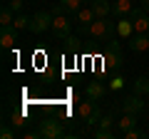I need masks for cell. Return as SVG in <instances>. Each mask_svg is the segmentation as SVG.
I'll return each mask as SVG.
<instances>
[{
    "instance_id": "14",
    "label": "cell",
    "mask_w": 149,
    "mask_h": 139,
    "mask_svg": "<svg viewBox=\"0 0 149 139\" xmlns=\"http://www.w3.org/2000/svg\"><path fill=\"white\" fill-rule=\"evenodd\" d=\"M104 95H107V87L102 85V82H90V85H87V97H90V99L100 102Z\"/></svg>"
},
{
    "instance_id": "4",
    "label": "cell",
    "mask_w": 149,
    "mask_h": 139,
    "mask_svg": "<svg viewBox=\"0 0 149 139\" xmlns=\"http://www.w3.org/2000/svg\"><path fill=\"white\" fill-rule=\"evenodd\" d=\"M104 70L107 72H114V75L122 70V52H119L117 42H109V47L104 52Z\"/></svg>"
},
{
    "instance_id": "12",
    "label": "cell",
    "mask_w": 149,
    "mask_h": 139,
    "mask_svg": "<svg viewBox=\"0 0 149 139\" xmlns=\"http://www.w3.org/2000/svg\"><path fill=\"white\" fill-rule=\"evenodd\" d=\"M90 8L95 10L97 17H107L112 13V3L109 0H90Z\"/></svg>"
},
{
    "instance_id": "23",
    "label": "cell",
    "mask_w": 149,
    "mask_h": 139,
    "mask_svg": "<svg viewBox=\"0 0 149 139\" xmlns=\"http://www.w3.org/2000/svg\"><path fill=\"white\" fill-rule=\"evenodd\" d=\"M114 132H104V129H95V139H112Z\"/></svg>"
},
{
    "instance_id": "2",
    "label": "cell",
    "mask_w": 149,
    "mask_h": 139,
    "mask_svg": "<svg viewBox=\"0 0 149 139\" xmlns=\"http://www.w3.org/2000/svg\"><path fill=\"white\" fill-rule=\"evenodd\" d=\"M77 114H80L82 124H100V119H102V112H100V107H97V99H90V97L77 107Z\"/></svg>"
},
{
    "instance_id": "20",
    "label": "cell",
    "mask_w": 149,
    "mask_h": 139,
    "mask_svg": "<svg viewBox=\"0 0 149 139\" xmlns=\"http://www.w3.org/2000/svg\"><path fill=\"white\" fill-rule=\"evenodd\" d=\"M112 127H114V114H104L97 124V129H104V132H112Z\"/></svg>"
},
{
    "instance_id": "24",
    "label": "cell",
    "mask_w": 149,
    "mask_h": 139,
    "mask_svg": "<svg viewBox=\"0 0 149 139\" xmlns=\"http://www.w3.org/2000/svg\"><path fill=\"white\" fill-rule=\"evenodd\" d=\"M0 137H3V139H15V132H13V129L5 124V127L0 129Z\"/></svg>"
},
{
    "instance_id": "6",
    "label": "cell",
    "mask_w": 149,
    "mask_h": 139,
    "mask_svg": "<svg viewBox=\"0 0 149 139\" xmlns=\"http://www.w3.org/2000/svg\"><path fill=\"white\" fill-rule=\"evenodd\" d=\"M50 25H52V13L40 10V13H32L30 15V27L27 30L30 32H45Z\"/></svg>"
},
{
    "instance_id": "25",
    "label": "cell",
    "mask_w": 149,
    "mask_h": 139,
    "mask_svg": "<svg viewBox=\"0 0 149 139\" xmlns=\"http://www.w3.org/2000/svg\"><path fill=\"white\" fill-rule=\"evenodd\" d=\"M8 5H10L13 10H15V13H20V10H22V5H25V0H10Z\"/></svg>"
},
{
    "instance_id": "15",
    "label": "cell",
    "mask_w": 149,
    "mask_h": 139,
    "mask_svg": "<svg viewBox=\"0 0 149 139\" xmlns=\"http://www.w3.org/2000/svg\"><path fill=\"white\" fill-rule=\"evenodd\" d=\"M134 124H137V114H129V112H124L122 117L117 119V129L119 132H127V129H132Z\"/></svg>"
},
{
    "instance_id": "28",
    "label": "cell",
    "mask_w": 149,
    "mask_h": 139,
    "mask_svg": "<svg viewBox=\"0 0 149 139\" xmlns=\"http://www.w3.org/2000/svg\"><path fill=\"white\" fill-rule=\"evenodd\" d=\"M132 3H139V0H132Z\"/></svg>"
},
{
    "instance_id": "9",
    "label": "cell",
    "mask_w": 149,
    "mask_h": 139,
    "mask_svg": "<svg viewBox=\"0 0 149 139\" xmlns=\"http://www.w3.org/2000/svg\"><path fill=\"white\" fill-rule=\"evenodd\" d=\"M15 42H17V27L5 25L3 30H0V47L10 50V47H15Z\"/></svg>"
},
{
    "instance_id": "1",
    "label": "cell",
    "mask_w": 149,
    "mask_h": 139,
    "mask_svg": "<svg viewBox=\"0 0 149 139\" xmlns=\"http://www.w3.org/2000/svg\"><path fill=\"white\" fill-rule=\"evenodd\" d=\"M87 32H90L95 40H102V42H112V40H114V32H117V22L107 20V17H97V20L92 22L90 27H87Z\"/></svg>"
},
{
    "instance_id": "13",
    "label": "cell",
    "mask_w": 149,
    "mask_h": 139,
    "mask_svg": "<svg viewBox=\"0 0 149 139\" xmlns=\"http://www.w3.org/2000/svg\"><path fill=\"white\" fill-rule=\"evenodd\" d=\"M132 10H134L132 0H114V5H112V13H114L117 17H127Z\"/></svg>"
},
{
    "instance_id": "16",
    "label": "cell",
    "mask_w": 149,
    "mask_h": 139,
    "mask_svg": "<svg viewBox=\"0 0 149 139\" xmlns=\"http://www.w3.org/2000/svg\"><path fill=\"white\" fill-rule=\"evenodd\" d=\"M60 5L65 8V13L74 15V13L80 10V8H85V3H82V0H60Z\"/></svg>"
},
{
    "instance_id": "18",
    "label": "cell",
    "mask_w": 149,
    "mask_h": 139,
    "mask_svg": "<svg viewBox=\"0 0 149 139\" xmlns=\"http://www.w3.org/2000/svg\"><path fill=\"white\" fill-rule=\"evenodd\" d=\"M134 92L137 95H149V77H139V80H134Z\"/></svg>"
},
{
    "instance_id": "5",
    "label": "cell",
    "mask_w": 149,
    "mask_h": 139,
    "mask_svg": "<svg viewBox=\"0 0 149 139\" xmlns=\"http://www.w3.org/2000/svg\"><path fill=\"white\" fill-rule=\"evenodd\" d=\"M40 137L42 139H57V137H67V132L62 129V124L57 122V119H42L40 122Z\"/></svg>"
},
{
    "instance_id": "11",
    "label": "cell",
    "mask_w": 149,
    "mask_h": 139,
    "mask_svg": "<svg viewBox=\"0 0 149 139\" xmlns=\"http://www.w3.org/2000/svg\"><path fill=\"white\" fill-rule=\"evenodd\" d=\"M117 35H119V38H124V40H129L134 35V25H132V20H129V15L117 20Z\"/></svg>"
},
{
    "instance_id": "22",
    "label": "cell",
    "mask_w": 149,
    "mask_h": 139,
    "mask_svg": "<svg viewBox=\"0 0 149 139\" xmlns=\"http://www.w3.org/2000/svg\"><path fill=\"white\" fill-rule=\"evenodd\" d=\"M122 87H124V80L119 75H114V80L109 82V90H122Z\"/></svg>"
},
{
    "instance_id": "7",
    "label": "cell",
    "mask_w": 149,
    "mask_h": 139,
    "mask_svg": "<svg viewBox=\"0 0 149 139\" xmlns=\"http://www.w3.org/2000/svg\"><path fill=\"white\" fill-rule=\"evenodd\" d=\"M95 20H97V15H95V10H92L90 5H87V8H80V10L74 13V22L80 25L82 32H87V27H90Z\"/></svg>"
},
{
    "instance_id": "21",
    "label": "cell",
    "mask_w": 149,
    "mask_h": 139,
    "mask_svg": "<svg viewBox=\"0 0 149 139\" xmlns=\"http://www.w3.org/2000/svg\"><path fill=\"white\" fill-rule=\"evenodd\" d=\"M122 137L124 139H144V137H149V132H139V129H127V132H122Z\"/></svg>"
},
{
    "instance_id": "17",
    "label": "cell",
    "mask_w": 149,
    "mask_h": 139,
    "mask_svg": "<svg viewBox=\"0 0 149 139\" xmlns=\"http://www.w3.org/2000/svg\"><path fill=\"white\" fill-rule=\"evenodd\" d=\"M15 15H17V13L13 10L10 5H5V8H3V13H0V25H3V27H5V25H13Z\"/></svg>"
},
{
    "instance_id": "8",
    "label": "cell",
    "mask_w": 149,
    "mask_h": 139,
    "mask_svg": "<svg viewBox=\"0 0 149 139\" xmlns=\"http://www.w3.org/2000/svg\"><path fill=\"white\" fill-rule=\"evenodd\" d=\"M122 112H129V114H142L144 112V99H142V95H129L127 99L122 102Z\"/></svg>"
},
{
    "instance_id": "26",
    "label": "cell",
    "mask_w": 149,
    "mask_h": 139,
    "mask_svg": "<svg viewBox=\"0 0 149 139\" xmlns=\"http://www.w3.org/2000/svg\"><path fill=\"white\" fill-rule=\"evenodd\" d=\"M25 124V117L22 114H13V127H22Z\"/></svg>"
},
{
    "instance_id": "29",
    "label": "cell",
    "mask_w": 149,
    "mask_h": 139,
    "mask_svg": "<svg viewBox=\"0 0 149 139\" xmlns=\"http://www.w3.org/2000/svg\"><path fill=\"white\" fill-rule=\"evenodd\" d=\"M147 35H149V30H147Z\"/></svg>"
},
{
    "instance_id": "10",
    "label": "cell",
    "mask_w": 149,
    "mask_h": 139,
    "mask_svg": "<svg viewBox=\"0 0 149 139\" xmlns=\"http://www.w3.org/2000/svg\"><path fill=\"white\" fill-rule=\"evenodd\" d=\"M129 47H132V52H144V50H149V35L147 32H134L132 38H129Z\"/></svg>"
},
{
    "instance_id": "19",
    "label": "cell",
    "mask_w": 149,
    "mask_h": 139,
    "mask_svg": "<svg viewBox=\"0 0 149 139\" xmlns=\"http://www.w3.org/2000/svg\"><path fill=\"white\" fill-rule=\"evenodd\" d=\"M13 27H17V30H27V27H30V15H22V13H17L15 20H13Z\"/></svg>"
},
{
    "instance_id": "3",
    "label": "cell",
    "mask_w": 149,
    "mask_h": 139,
    "mask_svg": "<svg viewBox=\"0 0 149 139\" xmlns=\"http://www.w3.org/2000/svg\"><path fill=\"white\" fill-rule=\"evenodd\" d=\"M55 38H62L67 40L70 38V30H72V20H70L65 13H52V25H50Z\"/></svg>"
},
{
    "instance_id": "27",
    "label": "cell",
    "mask_w": 149,
    "mask_h": 139,
    "mask_svg": "<svg viewBox=\"0 0 149 139\" xmlns=\"http://www.w3.org/2000/svg\"><path fill=\"white\" fill-rule=\"evenodd\" d=\"M142 8H144L147 13H149V0H142Z\"/></svg>"
}]
</instances>
